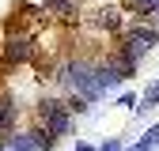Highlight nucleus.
I'll return each mask as SVG.
<instances>
[{"label": "nucleus", "instance_id": "f257e3e1", "mask_svg": "<svg viewBox=\"0 0 159 151\" xmlns=\"http://www.w3.org/2000/svg\"><path fill=\"white\" fill-rule=\"evenodd\" d=\"M61 80H65V83H72V87H76V94H80V98H87V102H95L98 94H102L95 68H91V64H84V61H80V64H68V68L61 72Z\"/></svg>", "mask_w": 159, "mask_h": 151}, {"label": "nucleus", "instance_id": "f03ea898", "mask_svg": "<svg viewBox=\"0 0 159 151\" xmlns=\"http://www.w3.org/2000/svg\"><path fill=\"white\" fill-rule=\"evenodd\" d=\"M38 117H42V125H46V132H49V136H68V128H72L68 106H65V102H57V98L38 102Z\"/></svg>", "mask_w": 159, "mask_h": 151}, {"label": "nucleus", "instance_id": "7ed1b4c3", "mask_svg": "<svg viewBox=\"0 0 159 151\" xmlns=\"http://www.w3.org/2000/svg\"><path fill=\"white\" fill-rule=\"evenodd\" d=\"M53 144H57V136H49L46 128H42V132H19V136L8 140L11 151H46V147H53Z\"/></svg>", "mask_w": 159, "mask_h": 151}, {"label": "nucleus", "instance_id": "20e7f679", "mask_svg": "<svg viewBox=\"0 0 159 151\" xmlns=\"http://www.w3.org/2000/svg\"><path fill=\"white\" fill-rule=\"evenodd\" d=\"M155 38H159V34H155V30H148V27H133V30H129V38H125V49H121V53L136 61V57H144V53L155 45Z\"/></svg>", "mask_w": 159, "mask_h": 151}, {"label": "nucleus", "instance_id": "39448f33", "mask_svg": "<svg viewBox=\"0 0 159 151\" xmlns=\"http://www.w3.org/2000/svg\"><path fill=\"white\" fill-rule=\"evenodd\" d=\"M4 57H8V61H30V57H34V42H30L27 34L23 38H8Z\"/></svg>", "mask_w": 159, "mask_h": 151}, {"label": "nucleus", "instance_id": "423d86ee", "mask_svg": "<svg viewBox=\"0 0 159 151\" xmlns=\"http://www.w3.org/2000/svg\"><path fill=\"white\" fill-rule=\"evenodd\" d=\"M155 102H159V80H152L148 87H144V98H140V113H148V110H155Z\"/></svg>", "mask_w": 159, "mask_h": 151}, {"label": "nucleus", "instance_id": "0eeeda50", "mask_svg": "<svg viewBox=\"0 0 159 151\" xmlns=\"http://www.w3.org/2000/svg\"><path fill=\"white\" fill-rule=\"evenodd\" d=\"M42 4H46V11H53V15H65V19L76 15V4H72V0H42Z\"/></svg>", "mask_w": 159, "mask_h": 151}, {"label": "nucleus", "instance_id": "6e6552de", "mask_svg": "<svg viewBox=\"0 0 159 151\" xmlns=\"http://www.w3.org/2000/svg\"><path fill=\"white\" fill-rule=\"evenodd\" d=\"M11 121H15V106H11V98H4V94H0V132L11 128Z\"/></svg>", "mask_w": 159, "mask_h": 151}, {"label": "nucleus", "instance_id": "1a4fd4ad", "mask_svg": "<svg viewBox=\"0 0 159 151\" xmlns=\"http://www.w3.org/2000/svg\"><path fill=\"white\" fill-rule=\"evenodd\" d=\"M98 27L117 30V27H121V11H117V8H102V11H98Z\"/></svg>", "mask_w": 159, "mask_h": 151}, {"label": "nucleus", "instance_id": "9d476101", "mask_svg": "<svg viewBox=\"0 0 159 151\" xmlns=\"http://www.w3.org/2000/svg\"><path fill=\"white\" fill-rule=\"evenodd\" d=\"M155 144H159V125H152V128L144 132V140H140V144H136V147H140V151H152Z\"/></svg>", "mask_w": 159, "mask_h": 151}, {"label": "nucleus", "instance_id": "9b49d317", "mask_svg": "<svg viewBox=\"0 0 159 151\" xmlns=\"http://www.w3.org/2000/svg\"><path fill=\"white\" fill-rule=\"evenodd\" d=\"M140 11H159V0H133Z\"/></svg>", "mask_w": 159, "mask_h": 151}, {"label": "nucleus", "instance_id": "f8f14e48", "mask_svg": "<svg viewBox=\"0 0 159 151\" xmlns=\"http://www.w3.org/2000/svg\"><path fill=\"white\" fill-rule=\"evenodd\" d=\"M72 113H87V98H80V94H76V98H72V106H68Z\"/></svg>", "mask_w": 159, "mask_h": 151}, {"label": "nucleus", "instance_id": "ddd939ff", "mask_svg": "<svg viewBox=\"0 0 159 151\" xmlns=\"http://www.w3.org/2000/svg\"><path fill=\"white\" fill-rule=\"evenodd\" d=\"M98 151H125V147H121V140H106V144L98 147Z\"/></svg>", "mask_w": 159, "mask_h": 151}, {"label": "nucleus", "instance_id": "4468645a", "mask_svg": "<svg viewBox=\"0 0 159 151\" xmlns=\"http://www.w3.org/2000/svg\"><path fill=\"white\" fill-rule=\"evenodd\" d=\"M76 151H95V147L91 144H76Z\"/></svg>", "mask_w": 159, "mask_h": 151}, {"label": "nucleus", "instance_id": "2eb2a0df", "mask_svg": "<svg viewBox=\"0 0 159 151\" xmlns=\"http://www.w3.org/2000/svg\"><path fill=\"white\" fill-rule=\"evenodd\" d=\"M125 151H140V147H125Z\"/></svg>", "mask_w": 159, "mask_h": 151}, {"label": "nucleus", "instance_id": "dca6fc26", "mask_svg": "<svg viewBox=\"0 0 159 151\" xmlns=\"http://www.w3.org/2000/svg\"><path fill=\"white\" fill-rule=\"evenodd\" d=\"M8 151H11V147H8Z\"/></svg>", "mask_w": 159, "mask_h": 151}]
</instances>
